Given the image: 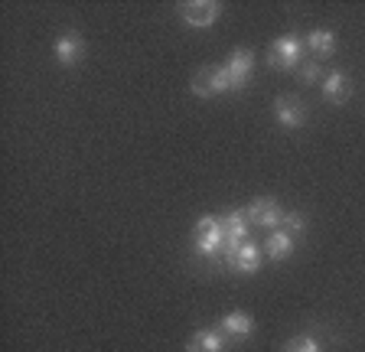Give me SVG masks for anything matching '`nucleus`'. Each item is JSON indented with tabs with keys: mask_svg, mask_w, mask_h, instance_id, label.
<instances>
[{
	"mask_svg": "<svg viewBox=\"0 0 365 352\" xmlns=\"http://www.w3.org/2000/svg\"><path fill=\"white\" fill-rule=\"evenodd\" d=\"M192 252L199 258H222L225 254V229L219 215H202L192 229Z\"/></svg>",
	"mask_w": 365,
	"mask_h": 352,
	"instance_id": "1",
	"label": "nucleus"
},
{
	"mask_svg": "<svg viewBox=\"0 0 365 352\" xmlns=\"http://www.w3.org/2000/svg\"><path fill=\"white\" fill-rule=\"evenodd\" d=\"M304 49H307V43L297 36V33H284V36H277L271 43V49H267V62H271V69H277V72L300 69Z\"/></svg>",
	"mask_w": 365,
	"mask_h": 352,
	"instance_id": "2",
	"label": "nucleus"
},
{
	"mask_svg": "<svg viewBox=\"0 0 365 352\" xmlns=\"http://www.w3.org/2000/svg\"><path fill=\"white\" fill-rule=\"evenodd\" d=\"M261 245H255V242H242V245L235 248H225V254H222V261H225L232 271H238V274H255L261 264Z\"/></svg>",
	"mask_w": 365,
	"mask_h": 352,
	"instance_id": "3",
	"label": "nucleus"
},
{
	"mask_svg": "<svg viewBox=\"0 0 365 352\" xmlns=\"http://www.w3.org/2000/svg\"><path fill=\"white\" fill-rule=\"evenodd\" d=\"M245 215H248L251 225H261V229H271V232H277L284 225V212H281V206H277L271 196L255 200L248 209H245Z\"/></svg>",
	"mask_w": 365,
	"mask_h": 352,
	"instance_id": "4",
	"label": "nucleus"
},
{
	"mask_svg": "<svg viewBox=\"0 0 365 352\" xmlns=\"http://www.w3.org/2000/svg\"><path fill=\"white\" fill-rule=\"evenodd\" d=\"M219 14L222 4H215V0H186V4H180L182 24L190 26H212L219 20Z\"/></svg>",
	"mask_w": 365,
	"mask_h": 352,
	"instance_id": "5",
	"label": "nucleus"
},
{
	"mask_svg": "<svg viewBox=\"0 0 365 352\" xmlns=\"http://www.w3.org/2000/svg\"><path fill=\"white\" fill-rule=\"evenodd\" d=\"M274 118H277V124L284 130H297L307 124V105L300 98H294V95H284V98L274 101Z\"/></svg>",
	"mask_w": 365,
	"mask_h": 352,
	"instance_id": "6",
	"label": "nucleus"
},
{
	"mask_svg": "<svg viewBox=\"0 0 365 352\" xmlns=\"http://www.w3.org/2000/svg\"><path fill=\"white\" fill-rule=\"evenodd\" d=\"M228 76H232V92H242L245 85L251 82V72H255V53L251 49H235L225 62Z\"/></svg>",
	"mask_w": 365,
	"mask_h": 352,
	"instance_id": "7",
	"label": "nucleus"
},
{
	"mask_svg": "<svg viewBox=\"0 0 365 352\" xmlns=\"http://www.w3.org/2000/svg\"><path fill=\"white\" fill-rule=\"evenodd\" d=\"M352 95V78L346 76V72H327V78H323V98L329 101V105H346Z\"/></svg>",
	"mask_w": 365,
	"mask_h": 352,
	"instance_id": "8",
	"label": "nucleus"
},
{
	"mask_svg": "<svg viewBox=\"0 0 365 352\" xmlns=\"http://www.w3.org/2000/svg\"><path fill=\"white\" fill-rule=\"evenodd\" d=\"M53 53H56V59H59L62 66H76V62L85 56V39L78 36L76 30H68V33H62V36L56 39Z\"/></svg>",
	"mask_w": 365,
	"mask_h": 352,
	"instance_id": "9",
	"label": "nucleus"
},
{
	"mask_svg": "<svg viewBox=\"0 0 365 352\" xmlns=\"http://www.w3.org/2000/svg\"><path fill=\"white\" fill-rule=\"evenodd\" d=\"M186 352H228V336L222 329H196Z\"/></svg>",
	"mask_w": 365,
	"mask_h": 352,
	"instance_id": "10",
	"label": "nucleus"
},
{
	"mask_svg": "<svg viewBox=\"0 0 365 352\" xmlns=\"http://www.w3.org/2000/svg\"><path fill=\"white\" fill-rule=\"evenodd\" d=\"M222 229H225V248H235V245H242V242H248L251 222H248V215H245V209L242 212L222 215Z\"/></svg>",
	"mask_w": 365,
	"mask_h": 352,
	"instance_id": "11",
	"label": "nucleus"
},
{
	"mask_svg": "<svg viewBox=\"0 0 365 352\" xmlns=\"http://www.w3.org/2000/svg\"><path fill=\"white\" fill-rule=\"evenodd\" d=\"M219 329L228 339H248L251 333H255V320H251L248 314H242V310H232V314L222 316Z\"/></svg>",
	"mask_w": 365,
	"mask_h": 352,
	"instance_id": "12",
	"label": "nucleus"
},
{
	"mask_svg": "<svg viewBox=\"0 0 365 352\" xmlns=\"http://www.w3.org/2000/svg\"><path fill=\"white\" fill-rule=\"evenodd\" d=\"M261 252H264V258H271V261H284V258L294 254V238H290L284 229H277V232L267 235V242L261 245Z\"/></svg>",
	"mask_w": 365,
	"mask_h": 352,
	"instance_id": "13",
	"label": "nucleus"
},
{
	"mask_svg": "<svg viewBox=\"0 0 365 352\" xmlns=\"http://www.w3.org/2000/svg\"><path fill=\"white\" fill-rule=\"evenodd\" d=\"M304 43H307V49L313 53V59H327V56L336 53V33L333 30H313Z\"/></svg>",
	"mask_w": 365,
	"mask_h": 352,
	"instance_id": "14",
	"label": "nucleus"
},
{
	"mask_svg": "<svg viewBox=\"0 0 365 352\" xmlns=\"http://www.w3.org/2000/svg\"><path fill=\"white\" fill-rule=\"evenodd\" d=\"M192 95H199V98H212L215 95V78H212V66H205V69H199L196 76H192Z\"/></svg>",
	"mask_w": 365,
	"mask_h": 352,
	"instance_id": "15",
	"label": "nucleus"
},
{
	"mask_svg": "<svg viewBox=\"0 0 365 352\" xmlns=\"http://www.w3.org/2000/svg\"><path fill=\"white\" fill-rule=\"evenodd\" d=\"M317 78H327V69L319 66V59L300 62V82H304V85H313Z\"/></svg>",
	"mask_w": 365,
	"mask_h": 352,
	"instance_id": "16",
	"label": "nucleus"
},
{
	"mask_svg": "<svg viewBox=\"0 0 365 352\" xmlns=\"http://www.w3.org/2000/svg\"><path fill=\"white\" fill-rule=\"evenodd\" d=\"M284 232H287L290 238L304 235V232H307V215H304V212H290V215H284Z\"/></svg>",
	"mask_w": 365,
	"mask_h": 352,
	"instance_id": "17",
	"label": "nucleus"
},
{
	"mask_svg": "<svg viewBox=\"0 0 365 352\" xmlns=\"http://www.w3.org/2000/svg\"><path fill=\"white\" fill-rule=\"evenodd\" d=\"M284 352H323V349H319V343L313 336H297L290 339V346Z\"/></svg>",
	"mask_w": 365,
	"mask_h": 352,
	"instance_id": "18",
	"label": "nucleus"
}]
</instances>
